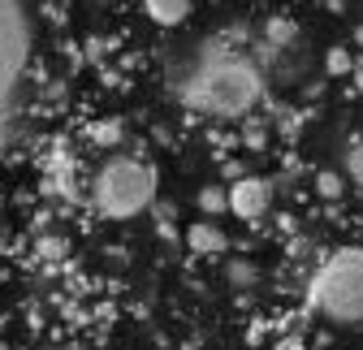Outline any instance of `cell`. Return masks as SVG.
Here are the masks:
<instances>
[{
    "label": "cell",
    "mask_w": 363,
    "mask_h": 350,
    "mask_svg": "<svg viewBox=\"0 0 363 350\" xmlns=\"http://www.w3.org/2000/svg\"><path fill=\"white\" fill-rule=\"evenodd\" d=\"M264 91V78L251 57L225 48V43H208V48L191 61V69L177 82V100L208 113V117H242Z\"/></svg>",
    "instance_id": "obj_1"
},
{
    "label": "cell",
    "mask_w": 363,
    "mask_h": 350,
    "mask_svg": "<svg viewBox=\"0 0 363 350\" xmlns=\"http://www.w3.org/2000/svg\"><path fill=\"white\" fill-rule=\"evenodd\" d=\"M91 199H96L100 216L108 221H130L152 208L156 199V169L134 156H113L100 164L96 182H91Z\"/></svg>",
    "instance_id": "obj_2"
},
{
    "label": "cell",
    "mask_w": 363,
    "mask_h": 350,
    "mask_svg": "<svg viewBox=\"0 0 363 350\" xmlns=\"http://www.w3.org/2000/svg\"><path fill=\"white\" fill-rule=\"evenodd\" d=\"M30 69V18L22 0H0V147H5L18 100H22V82Z\"/></svg>",
    "instance_id": "obj_3"
},
{
    "label": "cell",
    "mask_w": 363,
    "mask_h": 350,
    "mask_svg": "<svg viewBox=\"0 0 363 350\" xmlns=\"http://www.w3.org/2000/svg\"><path fill=\"white\" fill-rule=\"evenodd\" d=\"M315 312L333 324H363V251H342L311 286Z\"/></svg>",
    "instance_id": "obj_4"
},
{
    "label": "cell",
    "mask_w": 363,
    "mask_h": 350,
    "mask_svg": "<svg viewBox=\"0 0 363 350\" xmlns=\"http://www.w3.org/2000/svg\"><path fill=\"white\" fill-rule=\"evenodd\" d=\"M268 203H272V191L259 178H238L230 191H225V212L242 216V221H259L268 212Z\"/></svg>",
    "instance_id": "obj_5"
},
{
    "label": "cell",
    "mask_w": 363,
    "mask_h": 350,
    "mask_svg": "<svg viewBox=\"0 0 363 350\" xmlns=\"http://www.w3.org/2000/svg\"><path fill=\"white\" fill-rule=\"evenodd\" d=\"M186 242L195 255H225V247H230V238H225V230L216 221H195L186 230Z\"/></svg>",
    "instance_id": "obj_6"
},
{
    "label": "cell",
    "mask_w": 363,
    "mask_h": 350,
    "mask_svg": "<svg viewBox=\"0 0 363 350\" xmlns=\"http://www.w3.org/2000/svg\"><path fill=\"white\" fill-rule=\"evenodd\" d=\"M147 5V13H152V22H160V26H182L191 18V5L195 0H143Z\"/></svg>",
    "instance_id": "obj_7"
},
{
    "label": "cell",
    "mask_w": 363,
    "mask_h": 350,
    "mask_svg": "<svg viewBox=\"0 0 363 350\" xmlns=\"http://www.w3.org/2000/svg\"><path fill=\"white\" fill-rule=\"evenodd\" d=\"M346 178H350L354 186H363V130H359V139H354L350 152H346Z\"/></svg>",
    "instance_id": "obj_8"
},
{
    "label": "cell",
    "mask_w": 363,
    "mask_h": 350,
    "mask_svg": "<svg viewBox=\"0 0 363 350\" xmlns=\"http://www.w3.org/2000/svg\"><path fill=\"white\" fill-rule=\"evenodd\" d=\"M315 191H320L325 199H337L346 191V178H342V173H320V178H315Z\"/></svg>",
    "instance_id": "obj_9"
},
{
    "label": "cell",
    "mask_w": 363,
    "mask_h": 350,
    "mask_svg": "<svg viewBox=\"0 0 363 350\" xmlns=\"http://www.w3.org/2000/svg\"><path fill=\"white\" fill-rule=\"evenodd\" d=\"M199 208H203L208 216H212V212H225V191H220V186H203V191H199Z\"/></svg>",
    "instance_id": "obj_10"
},
{
    "label": "cell",
    "mask_w": 363,
    "mask_h": 350,
    "mask_svg": "<svg viewBox=\"0 0 363 350\" xmlns=\"http://www.w3.org/2000/svg\"><path fill=\"white\" fill-rule=\"evenodd\" d=\"M259 273H255V264H247V259H234V264H230V281L234 286H251Z\"/></svg>",
    "instance_id": "obj_11"
},
{
    "label": "cell",
    "mask_w": 363,
    "mask_h": 350,
    "mask_svg": "<svg viewBox=\"0 0 363 350\" xmlns=\"http://www.w3.org/2000/svg\"><path fill=\"white\" fill-rule=\"evenodd\" d=\"M91 139H96V143H117V139H121V121H104V125H91Z\"/></svg>",
    "instance_id": "obj_12"
},
{
    "label": "cell",
    "mask_w": 363,
    "mask_h": 350,
    "mask_svg": "<svg viewBox=\"0 0 363 350\" xmlns=\"http://www.w3.org/2000/svg\"><path fill=\"white\" fill-rule=\"evenodd\" d=\"M350 69V52L346 48H333L329 52V74H346Z\"/></svg>",
    "instance_id": "obj_13"
},
{
    "label": "cell",
    "mask_w": 363,
    "mask_h": 350,
    "mask_svg": "<svg viewBox=\"0 0 363 350\" xmlns=\"http://www.w3.org/2000/svg\"><path fill=\"white\" fill-rule=\"evenodd\" d=\"M268 35H272V39H290L294 26H290V22H268Z\"/></svg>",
    "instance_id": "obj_14"
},
{
    "label": "cell",
    "mask_w": 363,
    "mask_h": 350,
    "mask_svg": "<svg viewBox=\"0 0 363 350\" xmlns=\"http://www.w3.org/2000/svg\"><path fill=\"white\" fill-rule=\"evenodd\" d=\"M354 39H359V43H363V26H359V30H354Z\"/></svg>",
    "instance_id": "obj_15"
}]
</instances>
